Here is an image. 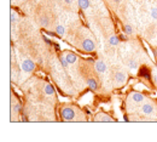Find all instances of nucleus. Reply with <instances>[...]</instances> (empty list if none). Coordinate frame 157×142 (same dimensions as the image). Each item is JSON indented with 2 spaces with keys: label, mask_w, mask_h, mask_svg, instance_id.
<instances>
[{
  "label": "nucleus",
  "mask_w": 157,
  "mask_h": 142,
  "mask_svg": "<svg viewBox=\"0 0 157 142\" xmlns=\"http://www.w3.org/2000/svg\"><path fill=\"white\" fill-rule=\"evenodd\" d=\"M60 115H62V118L64 120H67V121L75 119V112H74V109L70 108V107L62 108V111H60Z\"/></svg>",
  "instance_id": "nucleus-1"
},
{
  "label": "nucleus",
  "mask_w": 157,
  "mask_h": 142,
  "mask_svg": "<svg viewBox=\"0 0 157 142\" xmlns=\"http://www.w3.org/2000/svg\"><path fill=\"white\" fill-rule=\"evenodd\" d=\"M95 48V44L93 40H91V39H85L83 42H82V50L86 52H92L93 50Z\"/></svg>",
  "instance_id": "nucleus-2"
},
{
  "label": "nucleus",
  "mask_w": 157,
  "mask_h": 142,
  "mask_svg": "<svg viewBox=\"0 0 157 142\" xmlns=\"http://www.w3.org/2000/svg\"><path fill=\"white\" fill-rule=\"evenodd\" d=\"M35 68V63L33 62L32 60H24L23 62H22V69L24 70V72H27V73H30V72H33Z\"/></svg>",
  "instance_id": "nucleus-3"
},
{
  "label": "nucleus",
  "mask_w": 157,
  "mask_h": 142,
  "mask_svg": "<svg viewBox=\"0 0 157 142\" xmlns=\"http://www.w3.org/2000/svg\"><path fill=\"white\" fill-rule=\"evenodd\" d=\"M154 104L152 103H144L141 106V112H143L145 115H150L154 113Z\"/></svg>",
  "instance_id": "nucleus-4"
},
{
  "label": "nucleus",
  "mask_w": 157,
  "mask_h": 142,
  "mask_svg": "<svg viewBox=\"0 0 157 142\" xmlns=\"http://www.w3.org/2000/svg\"><path fill=\"white\" fill-rule=\"evenodd\" d=\"M94 121H106V123H110V121H114V119L105 113H99L94 118Z\"/></svg>",
  "instance_id": "nucleus-5"
},
{
  "label": "nucleus",
  "mask_w": 157,
  "mask_h": 142,
  "mask_svg": "<svg viewBox=\"0 0 157 142\" xmlns=\"http://www.w3.org/2000/svg\"><path fill=\"white\" fill-rule=\"evenodd\" d=\"M126 79H127V75H126V73H123V72H117V73L115 74V82H116V84H119V85L123 84L126 82Z\"/></svg>",
  "instance_id": "nucleus-6"
},
{
  "label": "nucleus",
  "mask_w": 157,
  "mask_h": 142,
  "mask_svg": "<svg viewBox=\"0 0 157 142\" xmlns=\"http://www.w3.org/2000/svg\"><path fill=\"white\" fill-rule=\"evenodd\" d=\"M132 100H133L134 103H140L144 101V95L140 92H133L132 94Z\"/></svg>",
  "instance_id": "nucleus-7"
},
{
  "label": "nucleus",
  "mask_w": 157,
  "mask_h": 142,
  "mask_svg": "<svg viewBox=\"0 0 157 142\" xmlns=\"http://www.w3.org/2000/svg\"><path fill=\"white\" fill-rule=\"evenodd\" d=\"M95 70H97L98 73H104L106 70V66L103 61H98V62H95Z\"/></svg>",
  "instance_id": "nucleus-8"
},
{
  "label": "nucleus",
  "mask_w": 157,
  "mask_h": 142,
  "mask_svg": "<svg viewBox=\"0 0 157 142\" xmlns=\"http://www.w3.org/2000/svg\"><path fill=\"white\" fill-rule=\"evenodd\" d=\"M64 57L67 58V61H68L69 64H70V63H75V62H76V60H78L76 55H75V54H72V52H68Z\"/></svg>",
  "instance_id": "nucleus-9"
},
{
  "label": "nucleus",
  "mask_w": 157,
  "mask_h": 142,
  "mask_svg": "<svg viewBox=\"0 0 157 142\" xmlns=\"http://www.w3.org/2000/svg\"><path fill=\"white\" fill-rule=\"evenodd\" d=\"M87 85H88V88L92 91L97 90V88H98V84H97V82H95V79H93V78H91V79L87 80Z\"/></svg>",
  "instance_id": "nucleus-10"
},
{
  "label": "nucleus",
  "mask_w": 157,
  "mask_h": 142,
  "mask_svg": "<svg viewBox=\"0 0 157 142\" xmlns=\"http://www.w3.org/2000/svg\"><path fill=\"white\" fill-rule=\"evenodd\" d=\"M79 7H81L82 10H86L89 7V0H79Z\"/></svg>",
  "instance_id": "nucleus-11"
},
{
  "label": "nucleus",
  "mask_w": 157,
  "mask_h": 142,
  "mask_svg": "<svg viewBox=\"0 0 157 142\" xmlns=\"http://www.w3.org/2000/svg\"><path fill=\"white\" fill-rule=\"evenodd\" d=\"M139 75H141V77L145 78V79H150V72L148 70V68H140Z\"/></svg>",
  "instance_id": "nucleus-12"
},
{
  "label": "nucleus",
  "mask_w": 157,
  "mask_h": 142,
  "mask_svg": "<svg viewBox=\"0 0 157 142\" xmlns=\"http://www.w3.org/2000/svg\"><path fill=\"white\" fill-rule=\"evenodd\" d=\"M45 94L46 95H54V89L52 88V85H50V84H45Z\"/></svg>",
  "instance_id": "nucleus-13"
},
{
  "label": "nucleus",
  "mask_w": 157,
  "mask_h": 142,
  "mask_svg": "<svg viewBox=\"0 0 157 142\" xmlns=\"http://www.w3.org/2000/svg\"><path fill=\"white\" fill-rule=\"evenodd\" d=\"M119 43H120V38L119 37L113 35V37L109 38V44L111 45V46H116V45H119Z\"/></svg>",
  "instance_id": "nucleus-14"
},
{
  "label": "nucleus",
  "mask_w": 157,
  "mask_h": 142,
  "mask_svg": "<svg viewBox=\"0 0 157 142\" xmlns=\"http://www.w3.org/2000/svg\"><path fill=\"white\" fill-rule=\"evenodd\" d=\"M128 67L134 70V69H136V67H138V62H136L135 60H129L128 61Z\"/></svg>",
  "instance_id": "nucleus-15"
},
{
  "label": "nucleus",
  "mask_w": 157,
  "mask_h": 142,
  "mask_svg": "<svg viewBox=\"0 0 157 142\" xmlns=\"http://www.w3.org/2000/svg\"><path fill=\"white\" fill-rule=\"evenodd\" d=\"M56 33H57L58 35H63L65 33V28L63 26H60V24H58V26L56 27Z\"/></svg>",
  "instance_id": "nucleus-16"
},
{
  "label": "nucleus",
  "mask_w": 157,
  "mask_h": 142,
  "mask_svg": "<svg viewBox=\"0 0 157 142\" xmlns=\"http://www.w3.org/2000/svg\"><path fill=\"white\" fill-rule=\"evenodd\" d=\"M40 26H41V27H47L48 26V17H41V18H40Z\"/></svg>",
  "instance_id": "nucleus-17"
},
{
  "label": "nucleus",
  "mask_w": 157,
  "mask_h": 142,
  "mask_svg": "<svg viewBox=\"0 0 157 142\" xmlns=\"http://www.w3.org/2000/svg\"><path fill=\"white\" fill-rule=\"evenodd\" d=\"M123 30H125V33L127 34V35H131V34H133V28H132L129 24H126V26L123 27Z\"/></svg>",
  "instance_id": "nucleus-18"
},
{
  "label": "nucleus",
  "mask_w": 157,
  "mask_h": 142,
  "mask_svg": "<svg viewBox=\"0 0 157 142\" xmlns=\"http://www.w3.org/2000/svg\"><path fill=\"white\" fill-rule=\"evenodd\" d=\"M150 13H151V17L155 18V19H157V7H152V9H151Z\"/></svg>",
  "instance_id": "nucleus-19"
},
{
  "label": "nucleus",
  "mask_w": 157,
  "mask_h": 142,
  "mask_svg": "<svg viewBox=\"0 0 157 142\" xmlns=\"http://www.w3.org/2000/svg\"><path fill=\"white\" fill-rule=\"evenodd\" d=\"M59 61H60V63H62L63 67H68L69 63H68V61H67V58H65V57H60Z\"/></svg>",
  "instance_id": "nucleus-20"
},
{
  "label": "nucleus",
  "mask_w": 157,
  "mask_h": 142,
  "mask_svg": "<svg viewBox=\"0 0 157 142\" xmlns=\"http://www.w3.org/2000/svg\"><path fill=\"white\" fill-rule=\"evenodd\" d=\"M16 19H17V15L12 11V12H11V22H15Z\"/></svg>",
  "instance_id": "nucleus-21"
},
{
  "label": "nucleus",
  "mask_w": 157,
  "mask_h": 142,
  "mask_svg": "<svg viewBox=\"0 0 157 142\" xmlns=\"http://www.w3.org/2000/svg\"><path fill=\"white\" fill-rule=\"evenodd\" d=\"M120 39H121V40H128L127 34H121V35H120Z\"/></svg>",
  "instance_id": "nucleus-22"
},
{
  "label": "nucleus",
  "mask_w": 157,
  "mask_h": 142,
  "mask_svg": "<svg viewBox=\"0 0 157 142\" xmlns=\"http://www.w3.org/2000/svg\"><path fill=\"white\" fill-rule=\"evenodd\" d=\"M154 82H155V84L157 85V73L154 74Z\"/></svg>",
  "instance_id": "nucleus-23"
},
{
  "label": "nucleus",
  "mask_w": 157,
  "mask_h": 142,
  "mask_svg": "<svg viewBox=\"0 0 157 142\" xmlns=\"http://www.w3.org/2000/svg\"><path fill=\"white\" fill-rule=\"evenodd\" d=\"M21 120H22V121H28V118H27V117L23 114V115H22V119H21Z\"/></svg>",
  "instance_id": "nucleus-24"
},
{
  "label": "nucleus",
  "mask_w": 157,
  "mask_h": 142,
  "mask_svg": "<svg viewBox=\"0 0 157 142\" xmlns=\"http://www.w3.org/2000/svg\"><path fill=\"white\" fill-rule=\"evenodd\" d=\"M47 34L50 35V37H54V35L57 34V33H53V32H47Z\"/></svg>",
  "instance_id": "nucleus-25"
},
{
  "label": "nucleus",
  "mask_w": 157,
  "mask_h": 142,
  "mask_svg": "<svg viewBox=\"0 0 157 142\" xmlns=\"http://www.w3.org/2000/svg\"><path fill=\"white\" fill-rule=\"evenodd\" d=\"M53 46L56 48V50H57V51H59V50H60V48H59V45H58V44H54Z\"/></svg>",
  "instance_id": "nucleus-26"
},
{
  "label": "nucleus",
  "mask_w": 157,
  "mask_h": 142,
  "mask_svg": "<svg viewBox=\"0 0 157 142\" xmlns=\"http://www.w3.org/2000/svg\"><path fill=\"white\" fill-rule=\"evenodd\" d=\"M44 40H45V42H46V44H48V45H51V42H50V40H48L47 38H45V37H44Z\"/></svg>",
  "instance_id": "nucleus-27"
},
{
  "label": "nucleus",
  "mask_w": 157,
  "mask_h": 142,
  "mask_svg": "<svg viewBox=\"0 0 157 142\" xmlns=\"http://www.w3.org/2000/svg\"><path fill=\"white\" fill-rule=\"evenodd\" d=\"M64 1H65V3H67V4H72V3L74 1V0H64Z\"/></svg>",
  "instance_id": "nucleus-28"
},
{
  "label": "nucleus",
  "mask_w": 157,
  "mask_h": 142,
  "mask_svg": "<svg viewBox=\"0 0 157 142\" xmlns=\"http://www.w3.org/2000/svg\"><path fill=\"white\" fill-rule=\"evenodd\" d=\"M113 1H114V3H116V4H119V3L121 1V0H113Z\"/></svg>",
  "instance_id": "nucleus-29"
}]
</instances>
